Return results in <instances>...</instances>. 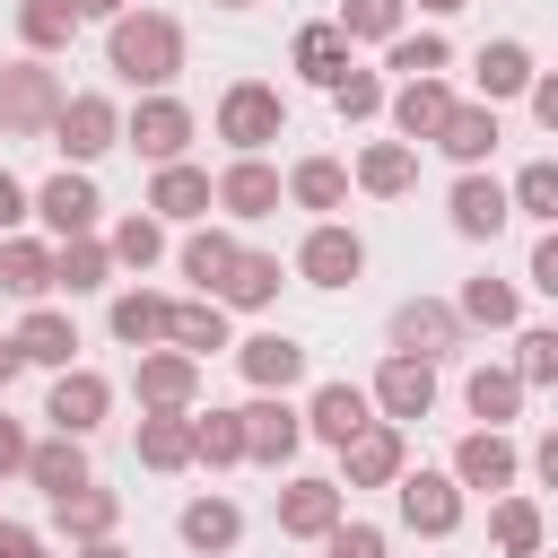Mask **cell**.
I'll return each mask as SVG.
<instances>
[{
  "mask_svg": "<svg viewBox=\"0 0 558 558\" xmlns=\"http://www.w3.org/2000/svg\"><path fill=\"white\" fill-rule=\"evenodd\" d=\"M445 61H453V44H445L436 26H418V35L401 26V35L384 44V70H401V78H445Z\"/></svg>",
  "mask_w": 558,
  "mask_h": 558,
  "instance_id": "obj_42",
  "label": "cell"
},
{
  "mask_svg": "<svg viewBox=\"0 0 558 558\" xmlns=\"http://www.w3.org/2000/svg\"><path fill=\"white\" fill-rule=\"evenodd\" d=\"M488 541H497L506 558H541V541H549V523H541V497L506 488V497L488 506Z\"/></svg>",
  "mask_w": 558,
  "mask_h": 558,
  "instance_id": "obj_34",
  "label": "cell"
},
{
  "mask_svg": "<svg viewBox=\"0 0 558 558\" xmlns=\"http://www.w3.org/2000/svg\"><path fill=\"white\" fill-rule=\"evenodd\" d=\"M122 9H131V0H70V17H78V26H87V17H105V26H113Z\"/></svg>",
  "mask_w": 558,
  "mask_h": 558,
  "instance_id": "obj_56",
  "label": "cell"
},
{
  "mask_svg": "<svg viewBox=\"0 0 558 558\" xmlns=\"http://www.w3.org/2000/svg\"><path fill=\"white\" fill-rule=\"evenodd\" d=\"M235 253H244V244H235L227 227H192L174 262H183V279H192L201 296H218V288H227V270H235Z\"/></svg>",
  "mask_w": 558,
  "mask_h": 558,
  "instance_id": "obj_35",
  "label": "cell"
},
{
  "mask_svg": "<svg viewBox=\"0 0 558 558\" xmlns=\"http://www.w3.org/2000/svg\"><path fill=\"white\" fill-rule=\"evenodd\" d=\"M462 331H471V323H462L445 296H410V305H392V349H401V357H427V366H436V357L462 349Z\"/></svg>",
  "mask_w": 558,
  "mask_h": 558,
  "instance_id": "obj_8",
  "label": "cell"
},
{
  "mask_svg": "<svg viewBox=\"0 0 558 558\" xmlns=\"http://www.w3.org/2000/svg\"><path fill=\"white\" fill-rule=\"evenodd\" d=\"M26 445H35V436H26L17 418H0V480H17V471H26Z\"/></svg>",
  "mask_w": 558,
  "mask_h": 558,
  "instance_id": "obj_52",
  "label": "cell"
},
{
  "mask_svg": "<svg viewBox=\"0 0 558 558\" xmlns=\"http://www.w3.org/2000/svg\"><path fill=\"white\" fill-rule=\"evenodd\" d=\"M70 35H78V17H70V0H17V44H26L35 61H52V52H70Z\"/></svg>",
  "mask_w": 558,
  "mask_h": 558,
  "instance_id": "obj_41",
  "label": "cell"
},
{
  "mask_svg": "<svg viewBox=\"0 0 558 558\" xmlns=\"http://www.w3.org/2000/svg\"><path fill=\"white\" fill-rule=\"evenodd\" d=\"M105 253H113V270H148V262H166V227L148 209H131V218H113Z\"/></svg>",
  "mask_w": 558,
  "mask_h": 558,
  "instance_id": "obj_43",
  "label": "cell"
},
{
  "mask_svg": "<svg viewBox=\"0 0 558 558\" xmlns=\"http://www.w3.org/2000/svg\"><path fill=\"white\" fill-rule=\"evenodd\" d=\"M523 96H532V122H541V131H558V78H532Z\"/></svg>",
  "mask_w": 558,
  "mask_h": 558,
  "instance_id": "obj_55",
  "label": "cell"
},
{
  "mask_svg": "<svg viewBox=\"0 0 558 558\" xmlns=\"http://www.w3.org/2000/svg\"><path fill=\"white\" fill-rule=\"evenodd\" d=\"M166 314H174V296H157V288H122L105 305V323H113L122 349H166Z\"/></svg>",
  "mask_w": 558,
  "mask_h": 558,
  "instance_id": "obj_28",
  "label": "cell"
},
{
  "mask_svg": "<svg viewBox=\"0 0 558 558\" xmlns=\"http://www.w3.org/2000/svg\"><path fill=\"white\" fill-rule=\"evenodd\" d=\"M218 9H253V0H218Z\"/></svg>",
  "mask_w": 558,
  "mask_h": 558,
  "instance_id": "obj_60",
  "label": "cell"
},
{
  "mask_svg": "<svg viewBox=\"0 0 558 558\" xmlns=\"http://www.w3.org/2000/svg\"><path fill=\"white\" fill-rule=\"evenodd\" d=\"M105 70L131 78L140 96H166V87L183 78V26H174L166 9H122V17L105 26Z\"/></svg>",
  "mask_w": 558,
  "mask_h": 558,
  "instance_id": "obj_1",
  "label": "cell"
},
{
  "mask_svg": "<svg viewBox=\"0 0 558 558\" xmlns=\"http://www.w3.org/2000/svg\"><path fill=\"white\" fill-rule=\"evenodd\" d=\"M506 209H514V218H532V227H549V218H558V166H549V157H532V166L506 183Z\"/></svg>",
  "mask_w": 558,
  "mask_h": 558,
  "instance_id": "obj_46",
  "label": "cell"
},
{
  "mask_svg": "<svg viewBox=\"0 0 558 558\" xmlns=\"http://www.w3.org/2000/svg\"><path fill=\"white\" fill-rule=\"evenodd\" d=\"M140 471H192V410H148L140 418Z\"/></svg>",
  "mask_w": 558,
  "mask_h": 558,
  "instance_id": "obj_37",
  "label": "cell"
},
{
  "mask_svg": "<svg viewBox=\"0 0 558 558\" xmlns=\"http://www.w3.org/2000/svg\"><path fill=\"white\" fill-rule=\"evenodd\" d=\"M401 17H410L401 0H340V17H331V26H340L349 44H392V35H401Z\"/></svg>",
  "mask_w": 558,
  "mask_h": 558,
  "instance_id": "obj_47",
  "label": "cell"
},
{
  "mask_svg": "<svg viewBox=\"0 0 558 558\" xmlns=\"http://www.w3.org/2000/svg\"><path fill=\"white\" fill-rule=\"evenodd\" d=\"M70 558H131L122 541H87V549H70Z\"/></svg>",
  "mask_w": 558,
  "mask_h": 558,
  "instance_id": "obj_58",
  "label": "cell"
},
{
  "mask_svg": "<svg viewBox=\"0 0 558 558\" xmlns=\"http://www.w3.org/2000/svg\"><path fill=\"white\" fill-rule=\"evenodd\" d=\"M105 279H113L105 235H70V244H52V288H61V296H96Z\"/></svg>",
  "mask_w": 558,
  "mask_h": 558,
  "instance_id": "obj_36",
  "label": "cell"
},
{
  "mask_svg": "<svg viewBox=\"0 0 558 558\" xmlns=\"http://www.w3.org/2000/svg\"><path fill=\"white\" fill-rule=\"evenodd\" d=\"M323 558H384V532H375V523H349V514H340V523L323 532Z\"/></svg>",
  "mask_w": 558,
  "mask_h": 558,
  "instance_id": "obj_50",
  "label": "cell"
},
{
  "mask_svg": "<svg viewBox=\"0 0 558 558\" xmlns=\"http://www.w3.org/2000/svg\"><path fill=\"white\" fill-rule=\"evenodd\" d=\"M26 218H44V227L70 244V235H96L105 192H96V174H87V166H61L52 183H35V192H26Z\"/></svg>",
  "mask_w": 558,
  "mask_h": 558,
  "instance_id": "obj_5",
  "label": "cell"
},
{
  "mask_svg": "<svg viewBox=\"0 0 558 558\" xmlns=\"http://www.w3.org/2000/svg\"><path fill=\"white\" fill-rule=\"evenodd\" d=\"M453 488H488V497H506L514 480H523V453H514V436L506 427H471L462 445H453V471H445Z\"/></svg>",
  "mask_w": 558,
  "mask_h": 558,
  "instance_id": "obj_13",
  "label": "cell"
},
{
  "mask_svg": "<svg viewBox=\"0 0 558 558\" xmlns=\"http://www.w3.org/2000/svg\"><path fill=\"white\" fill-rule=\"evenodd\" d=\"M288 192H279V166H262V157H235L218 183H209V209H227V218H270Z\"/></svg>",
  "mask_w": 558,
  "mask_h": 558,
  "instance_id": "obj_19",
  "label": "cell"
},
{
  "mask_svg": "<svg viewBox=\"0 0 558 558\" xmlns=\"http://www.w3.org/2000/svg\"><path fill=\"white\" fill-rule=\"evenodd\" d=\"M445 209H453V235H462V244H488V235H497V227L514 218V209H506V183H497V174H462Z\"/></svg>",
  "mask_w": 558,
  "mask_h": 558,
  "instance_id": "obj_25",
  "label": "cell"
},
{
  "mask_svg": "<svg viewBox=\"0 0 558 558\" xmlns=\"http://www.w3.org/2000/svg\"><path fill=\"white\" fill-rule=\"evenodd\" d=\"M523 288L558 296V235H549V227H541V244H532V270H523Z\"/></svg>",
  "mask_w": 558,
  "mask_h": 558,
  "instance_id": "obj_51",
  "label": "cell"
},
{
  "mask_svg": "<svg viewBox=\"0 0 558 558\" xmlns=\"http://www.w3.org/2000/svg\"><path fill=\"white\" fill-rule=\"evenodd\" d=\"M235 366H244L253 392H288V384H305V340H288V331H253V340H235Z\"/></svg>",
  "mask_w": 558,
  "mask_h": 558,
  "instance_id": "obj_21",
  "label": "cell"
},
{
  "mask_svg": "<svg viewBox=\"0 0 558 558\" xmlns=\"http://www.w3.org/2000/svg\"><path fill=\"white\" fill-rule=\"evenodd\" d=\"M166 349H183L192 366H201L209 349H235V340H227V305H218V296H183V305L166 314Z\"/></svg>",
  "mask_w": 558,
  "mask_h": 558,
  "instance_id": "obj_29",
  "label": "cell"
},
{
  "mask_svg": "<svg viewBox=\"0 0 558 558\" xmlns=\"http://www.w3.org/2000/svg\"><path fill=\"white\" fill-rule=\"evenodd\" d=\"M296 418H305V436H323V445L340 453V445L375 418V401H366V384H340V375H331V384H314V401H305Z\"/></svg>",
  "mask_w": 558,
  "mask_h": 558,
  "instance_id": "obj_17",
  "label": "cell"
},
{
  "mask_svg": "<svg viewBox=\"0 0 558 558\" xmlns=\"http://www.w3.org/2000/svg\"><path fill=\"white\" fill-rule=\"evenodd\" d=\"M462 401H471L480 427H506V418L523 410V384H514V366H471V375H462Z\"/></svg>",
  "mask_w": 558,
  "mask_h": 558,
  "instance_id": "obj_40",
  "label": "cell"
},
{
  "mask_svg": "<svg viewBox=\"0 0 558 558\" xmlns=\"http://www.w3.org/2000/svg\"><path fill=\"white\" fill-rule=\"evenodd\" d=\"M392 497H401V523H410L418 541H453V532H462V488H453L445 471H401Z\"/></svg>",
  "mask_w": 558,
  "mask_h": 558,
  "instance_id": "obj_14",
  "label": "cell"
},
{
  "mask_svg": "<svg viewBox=\"0 0 558 558\" xmlns=\"http://www.w3.org/2000/svg\"><path fill=\"white\" fill-rule=\"evenodd\" d=\"M279 279H288L279 253H253V244H244L235 270H227V288H218V305H227V314H262V305H279Z\"/></svg>",
  "mask_w": 558,
  "mask_h": 558,
  "instance_id": "obj_31",
  "label": "cell"
},
{
  "mask_svg": "<svg viewBox=\"0 0 558 558\" xmlns=\"http://www.w3.org/2000/svg\"><path fill=\"white\" fill-rule=\"evenodd\" d=\"M52 148H61L70 166H96L105 148H122V105H113V96H96V87L61 96V113H52Z\"/></svg>",
  "mask_w": 558,
  "mask_h": 558,
  "instance_id": "obj_4",
  "label": "cell"
},
{
  "mask_svg": "<svg viewBox=\"0 0 558 558\" xmlns=\"http://www.w3.org/2000/svg\"><path fill=\"white\" fill-rule=\"evenodd\" d=\"M401 471H410V445H401L392 418H366V427L340 445V488H392Z\"/></svg>",
  "mask_w": 558,
  "mask_h": 558,
  "instance_id": "obj_12",
  "label": "cell"
},
{
  "mask_svg": "<svg viewBox=\"0 0 558 558\" xmlns=\"http://www.w3.org/2000/svg\"><path fill=\"white\" fill-rule=\"evenodd\" d=\"M9 349H17L26 366H52V375H61V366H78V323H70L61 305H26V323L9 331Z\"/></svg>",
  "mask_w": 558,
  "mask_h": 558,
  "instance_id": "obj_20",
  "label": "cell"
},
{
  "mask_svg": "<svg viewBox=\"0 0 558 558\" xmlns=\"http://www.w3.org/2000/svg\"><path fill=\"white\" fill-rule=\"evenodd\" d=\"M192 462H209V471H235L244 462V418L235 410H192Z\"/></svg>",
  "mask_w": 558,
  "mask_h": 558,
  "instance_id": "obj_45",
  "label": "cell"
},
{
  "mask_svg": "<svg viewBox=\"0 0 558 558\" xmlns=\"http://www.w3.org/2000/svg\"><path fill=\"white\" fill-rule=\"evenodd\" d=\"M61 96H70V87H61L35 52H26V61H9V70H0V131H9V140H44V131H52V113H61Z\"/></svg>",
  "mask_w": 558,
  "mask_h": 558,
  "instance_id": "obj_3",
  "label": "cell"
},
{
  "mask_svg": "<svg viewBox=\"0 0 558 558\" xmlns=\"http://www.w3.org/2000/svg\"><path fill=\"white\" fill-rule=\"evenodd\" d=\"M453 105H462V96H453L445 78H401V87L384 96V113H392V140H401V148H418V140H436Z\"/></svg>",
  "mask_w": 558,
  "mask_h": 558,
  "instance_id": "obj_16",
  "label": "cell"
},
{
  "mask_svg": "<svg viewBox=\"0 0 558 558\" xmlns=\"http://www.w3.org/2000/svg\"><path fill=\"white\" fill-rule=\"evenodd\" d=\"M122 140H131L148 166H174V157L192 148V105H183V96H140V105L122 113Z\"/></svg>",
  "mask_w": 558,
  "mask_h": 558,
  "instance_id": "obj_7",
  "label": "cell"
},
{
  "mask_svg": "<svg viewBox=\"0 0 558 558\" xmlns=\"http://www.w3.org/2000/svg\"><path fill=\"white\" fill-rule=\"evenodd\" d=\"M357 270H366V235L340 227V218H314L305 244H296V279H305V288H349Z\"/></svg>",
  "mask_w": 558,
  "mask_h": 558,
  "instance_id": "obj_6",
  "label": "cell"
},
{
  "mask_svg": "<svg viewBox=\"0 0 558 558\" xmlns=\"http://www.w3.org/2000/svg\"><path fill=\"white\" fill-rule=\"evenodd\" d=\"M279 192H288L296 209H314V218H331V209L349 201V166H340V157H296V166L279 174Z\"/></svg>",
  "mask_w": 558,
  "mask_h": 558,
  "instance_id": "obj_30",
  "label": "cell"
},
{
  "mask_svg": "<svg viewBox=\"0 0 558 558\" xmlns=\"http://www.w3.org/2000/svg\"><path fill=\"white\" fill-rule=\"evenodd\" d=\"M349 183L375 192V201H401V192L418 183V148H401V140H366L357 166H349Z\"/></svg>",
  "mask_w": 558,
  "mask_h": 558,
  "instance_id": "obj_26",
  "label": "cell"
},
{
  "mask_svg": "<svg viewBox=\"0 0 558 558\" xmlns=\"http://www.w3.org/2000/svg\"><path fill=\"white\" fill-rule=\"evenodd\" d=\"M131 392H140V418H148V410H201V366H192L183 349H140Z\"/></svg>",
  "mask_w": 558,
  "mask_h": 558,
  "instance_id": "obj_15",
  "label": "cell"
},
{
  "mask_svg": "<svg viewBox=\"0 0 558 558\" xmlns=\"http://www.w3.org/2000/svg\"><path fill=\"white\" fill-rule=\"evenodd\" d=\"M279 131H288V96H279L270 78H235V87L218 96V140H227L235 157H262Z\"/></svg>",
  "mask_w": 558,
  "mask_h": 558,
  "instance_id": "obj_2",
  "label": "cell"
},
{
  "mask_svg": "<svg viewBox=\"0 0 558 558\" xmlns=\"http://www.w3.org/2000/svg\"><path fill=\"white\" fill-rule=\"evenodd\" d=\"M288 61L314 78V87H331L340 70H349V35L331 26V17H314V26H296V44H288Z\"/></svg>",
  "mask_w": 558,
  "mask_h": 558,
  "instance_id": "obj_39",
  "label": "cell"
},
{
  "mask_svg": "<svg viewBox=\"0 0 558 558\" xmlns=\"http://www.w3.org/2000/svg\"><path fill=\"white\" fill-rule=\"evenodd\" d=\"M26 480H35L44 497H70V488H87L96 471H87V445H78V436H44V445H26Z\"/></svg>",
  "mask_w": 558,
  "mask_h": 558,
  "instance_id": "obj_32",
  "label": "cell"
},
{
  "mask_svg": "<svg viewBox=\"0 0 558 558\" xmlns=\"http://www.w3.org/2000/svg\"><path fill=\"white\" fill-rule=\"evenodd\" d=\"M174 532H183V549H201V558H227V549L244 541V514H235L227 497H192V506L174 514Z\"/></svg>",
  "mask_w": 558,
  "mask_h": 558,
  "instance_id": "obj_33",
  "label": "cell"
},
{
  "mask_svg": "<svg viewBox=\"0 0 558 558\" xmlns=\"http://www.w3.org/2000/svg\"><path fill=\"white\" fill-rule=\"evenodd\" d=\"M323 96H331V113H340V122H375V113H384V78H375V70H357V61H349Z\"/></svg>",
  "mask_w": 558,
  "mask_h": 558,
  "instance_id": "obj_48",
  "label": "cell"
},
{
  "mask_svg": "<svg viewBox=\"0 0 558 558\" xmlns=\"http://www.w3.org/2000/svg\"><path fill=\"white\" fill-rule=\"evenodd\" d=\"M0 288L26 296V305H44V296H52V244H35V235H0Z\"/></svg>",
  "mask_w": 558,
  "mask_h": 558,
  "instance_id": "obj_38",
  "label": "cell"
},
{
  "mask_svg": "<svg viewBox=\"0 0 558 558\" xmlns=\"http://www.w3.org/2000/svg\"><path fill=\"white\" fill-rule=\"evenodd\" d=\"M148 218H157V227H166V218H209V166H192V157L157 166V183H148Z\"/></svg>",
  "mask_w": 558,
  "mask_h": 558,
  "instance_id": "obj_27",
  "label": "cell"
},
{
  "mask_svg": "<svg viewBox=\"0 0 558 558\" xmlns=\"http://www.w3.org/2000/svg\"><path fill=\"white\" fill-rule=\"evenodd\" d=\"M105 410H113V384L96 375V366H61L52 375V401H44V418H52V436H96L105 427Z\"/></svg>",
  "mask_w": 558,
  "mask_h": 558,
  "instance_id": "obj_10",
  "label": "cell"
},
{
  "mask_svg": "<svg viewBox=\"0 0 558 558\" xmlns=\"http://www.w3.org/2000/svg\"><path fill=\"white\" fill-rule=\"evenodd\" d=\"M471 78H480V105H506V96H523L541 70H532V44H523V35H497V44L471 52Z\"/></svg>",
  "mask_w": 558,
  "mask_h": 558,
  "instance_id": "obj_22",
  "label": "cell"
},
{
  "mask_svg": "<svg viewBox=\"0 0 558 558\" xmlns=\"http://www.w3.org/2000/svg\"><path fill=\"white\" fill-rule=\"evenodd\" d=\"M427 148H445L462 174H480V166L497 157V105H453V113H445V131H436Z\"/></svg>",
  "mask_w": 558,
  "mask_h": 558,
  "instance_id": "obj_24",
  "label": "cell"
},
{
  "mask_svg": "<svg viewBox=\"0 0 558 558\" xmlns=\"http://www.w3.org/2000/svg\"><path fill=\"white\" fill-rule=\"evenodd\" d=\"M17 375H26V357H17V349H9V331H0V392H9Z\"/></svg>",
  "mask_w": 558,
  "mask_h": 558,
  "instance_id": "obj_57",
  "label": "cell"
},
{
  "mask_svg": "<svg viewBox=\"0 0 558 558\" xmlns=\"http://www.w3.org/2000/svg\"><path fill=\"white\" fill-rule=\"evenodd\" d=\"M453 314H462V323H480V331H506V323L523 314V296H514L506 279H488V270H480V279H462V296H453Z\"/></svg>",
  "mask_w": 558,
  "mask_h": 558,
  "instance_id": "obj_44",
  "label": "cell"
},
{
  "mask_svg": "<svg viewBox=\"0 0 558 558\" xmlns=\"http://www.w3.org/2000/svg\"><path fill=\"white\" fill-rule=\"evenodd\" d=\"M235 418H244V462H262V471L296 462V445H305V418L288 410V392H253Z\"/></svg>",
  "mask_w": 558,
  "mask_h": 558,
  "instance_id": "obj_11",
  "label": "cell"
},
{
  "mask_svg": "<svg viewBox=\"0 0 558 558\" xmlns=\"http://www.w3.org/2000/svg\"><path fill=\"white\" fill-rule=\"evenodd\" d=\"M401 9H427V17H453L462 0H401Z\"/></svg>",
  "mask_w": 558,
  "mask_h": 558,
  "instance_id": "obj_59",
  "label": "cell"
},
{
  "mask_svg": "<svg viewBox=\"0 0 558 558\" xmlns=\"http://www.w3.org/2000/svg\"><path fill=\"white\" fill-rule=\"evenodd\" d=\"M514 384H523V392L558 384V331H549V323H532V331L514 340Z\"/></svg>",
  "mask_w": 558,
  "mask_h": 558,
  "instance_id": "obj_49",
  "label": "cell"
},
{
  "mask_svg": "<svg viewBox=\"0 0 558 558\" xmlns=\"http://www.w3.org/2000/svg\"><path fill=\"white\" fill-rule=\"evenodd\" d=\"M113 523H122V497L113 488H70V497H52V532L70 541V549H87V541H113Z\"/></svg>",
  "mask_w": 558,
  "mask_h": 558,
  "instance_id": "obj_23",
  "label": "cell"
},
{
  "mask_svg": "<svg viewBox=\"0 0 558 558\" xmlns=\"http://www.w3.org/2000/svg\"><path fill=\"white\" fill-rule=\"evenodd\" d=\"M0 558H44V532H35V523H9V514H0Z\"/></svg>",
  "mask_w": 558,
  "mask_h": 558,
  "instance_id": "obj_53",
  "label": "cell"
},
{
  "mask_svg": "<svg viewBox=\"0 0 558 558\" xmlns=\"http://www.w3.org/2000/svg\"><path fill=\"white\" fill-rule=\"evenodd\" d=\"M9 227H26V183L0 166V235H9Z\"/></svg>",
  "mask_w": 558,
  "mask_h": 558,
  "instance_id": "obj_54",
  "label": "cell"
},
{
  "mask_svg": "<svg viewBox=\"0 0 558 558\" xmlns=\"http://www.w3.org/2000/svg\"><path fill=\"white\" fill-rule=\"evenodd\" d=\"M340 514H349V488L340 480H288L279 488V532L288 541H323Z\"/></svg>",
  "mask_w": 558,
  "mask_h": 558,
  "instance_id": "obj_18",
  "label": "cell"
},
{
  "mask_svg": "<svg viewBox=\"0 0 558 558\" xmlns=\"http://www.w3.org/2000/svg\"><path fill=\"white\" fill-rule=\"evenodd\" d=\"M366 401H375V418L410 427V418H427V410H436V366H427V357H401V349H392V357L375 366Z\"/></svg>",
  "mask_w": 558,
  "mask_h": 558,
  "instance_id": "obj_9",
  "label": "cell"
}]
</instances>
